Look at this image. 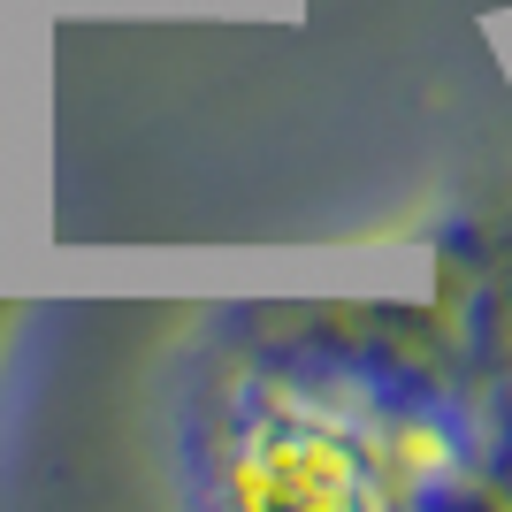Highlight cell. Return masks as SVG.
Listing matches in <instances>:
<instances>
[{"mask_svg": "<svg viewBox=\"0 0 512 512\" xmlns=\"http://www.w3.org/2000/svg\"><path fill=\"white\" fill-rule=\"evenodd\" d=\"M428 467L413 428L344 413L329 398L268 390L237 444V497L253 505H390Z\"/></svg>", "mask_w": 512, "mask_h": 512, "instance_id": "cell-1", "label": "cell"}]
</instances>
